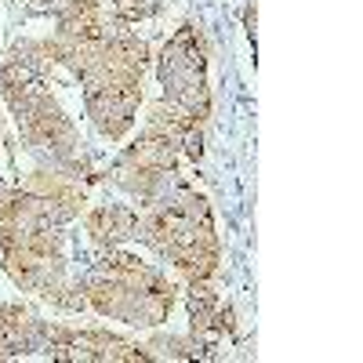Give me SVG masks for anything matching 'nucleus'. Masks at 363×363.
<instances>
[{"label": "nucleus", "mask_w": 363, "mask_h": 363, "mask_svg": "<svg viewBox=\"0 0 363 363\" xmlns=\"http://www.w3.org/2000/svg\"><path fill=\"white\" fill-rule=\"evenodd\" d=\"M142 233L164 258H171L182 272H186L189 284L207 280L218 265V244H215V229H211V211H207L203 196H196L193 189H178L174 196L149 207Z\"/></svg>", "instance_id": "nucleus-1"}, {"label": "nucleus", "mask_w": 363, "mask_h": 363, "mask_svg": "<svg viewBox=\"0 0 363 363\" xmlns=\"http://www.w3.org/2000/svg\"><path fill=\"white\" fill-rule=\"evenodd\" d=\"M84 301H91L102 316L149 327L171 313L174 291L153 265L138 262L135 255H109L84 284Z\"/></svg>", "instance_id": "nucleus-2"}, {"label": "nucleus", "mask_w": 363, "mask_h": 363, "mask_svg": "<svg viewBox=\"0 0 363 363\" xmlns=\"http://www.w3.org/2000/svg\"><path fill=\"white\" fill-rule=\"evenodd\" d=\"M48 352L58 359H149V352L120 342L106 330H73V327H48Z\"/></svg>", "instance_id": "nucleus-3"}, {"label": "nucleus", "mask_w": 363, "mask_h": 363, "mask_svg": "<svg viewBox=\"0 0 363 363\" xmlns=\"http://www.w3.org/2000/svg\"><path fill=\"white\" fill-rule=\"evenodd\" d=\"M48 342V327L22 306H0V359L26 356Z\"/></svg>", "instance_id": "nucleus-4"}, {"label": "nucleus", "mask_w": 363, "mask_h": 363, "mask_svg": "<svg viewBox=\"0 0 363 363\" xmlns=\"http://www.w3.org/2000/svg\"><path fill=\"white\" fill-rule=\"evenodd\" d=\"M91 240H99V244H120V240H128L138 233V215L131 207L124 203H106V207H95V211H87V218H84Z\"/></svg>", "instance_id": "nucleus-5"}]
</instances>
